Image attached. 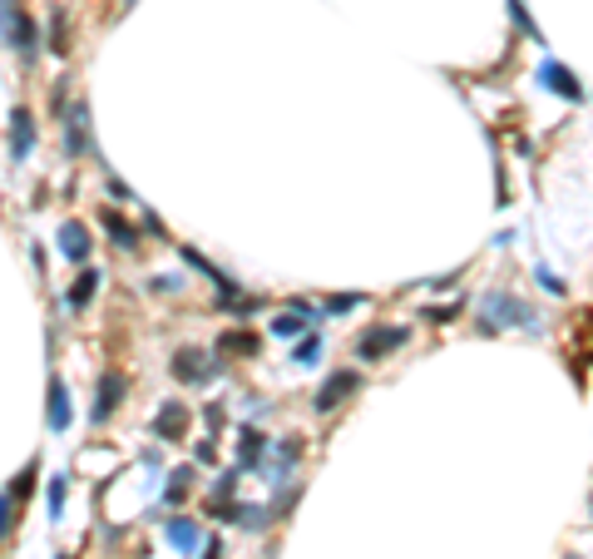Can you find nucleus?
Listing matches in <instances>:
<instances>
[{
    "mask_svg": "<svg viewBox=\"0 0 593 559\" xmlns=\"http://www.w3.org/2000/svg\"><path fill=\"white\" fill-rule=\"evenodd\" d=\"M60 134H64V159H89L95 154V134H89V104L70 99V109L60 114Z\"/></svg>",
    "mask_w": 593,
    "mask_h": 559,
    "instance_id": "obj_3",
    "label": "nucleus"
},
{
    "mask_svg": "<svg viewBox=\"0 0 593 559\" xmlns=\"http://www.w3.org/2000/svg\"><path fill=\"white\" fill-rule=\"evenodd\" d=\"M124 396H129V377L119 371V366H104V371H99V381H95V406H89L95 426H104V421L124 406Z\"/></svg>",
    "mask_w": 593,
    "mask_h": 559,
    "instance_id": "obj_5",
    "label": "nucleus"
},
{
    "mask_svg": "<svg viewBox=\"0 0 593 559\" xmlns=\"http://www.w3.org/2000/svg\"><path fill=\"white\" fill-rule=\"evenodd\" d=\"M589 505H593V500H589Z\"/></svg>",
    "mask_w": 593,
    "mask_h": 559,
    "instance_id": "obj_35",
    "label": "nucleus"
},
{
    "mask_svg": "<svg viewBox=\"0 0 593 559\" xmlns=\"http://www.w3.org/2000/svg\"><path fill=\"white\" fill-rule=\"evenodd\" d=\"M356 307H366V297H361V292H341V297H327V302H322V313H327V317L356 313Z\"/></svg>",
    "mask_w": 593,
    "mask_h": 559,
    "instance_id": "obj_24",
    "label": "nucleus"
},
{
    "mask_svg": "<svg viewBox=\"0 0 593 559\" xmlns=\"http://www.w3.org/2000/svg\"><path fill=\"white\" fill-rule=\"evenodd\" d=\"M411 342V327H396V322H376V327H366V332L356 337V356L361 362H386V356H396L401 346Z\"/></svg>",
    "mask_w": 593,
    "mask_h": 559,
    "instance_id": "obj_4",
    "label": "nucleus"
},
{
    "mask_svg": "<svg viewBox=\"0 0 593 559\" xmlns=\"http://www.w3.org/2000/svg\"><path fill=\"white\" fill-rule=\"evenodd\" d=\"M109 198H119V204H138V198L129 194V183H124V179H109Z\"/></svg>",
    "mask_w": 593,
    "mask_h": 559,
    "instance_id": "obj_30",
    "label": "nucleus"
},
{
    "mask_svg": "<svg viewBox=\"0 0 593 559\" xmlns=\"http://www.w3.org/2000/svg\"><path fill=\"white\" fill-rule=\"evenodd\" d=\"M569 559H573V555H569Z\"/></svg>",
    "mask_w": 593,
    "mask_h": 559,
    "instance_id": "obj_36",
    "label": "nucleus"
},
{
    "mask_svg": "<svg viewBox=\"0 0 593 559\" xmlns=\"http://www.w3.org/2000/svg\"><path fill=\"white\" fill-rule=\"evenodd\" d=\"M0 40H5V50H15L30 65L35 54H40V25L30 21V11H25L21 0H0Z\"/></svg>",
    "mask_w": 593,
    "mask_h": 559,
    "instance_id": "obj_2",
    "label": "nucleus"
},
{
    "mask_svg": "<svg viewBox=\"0 0 593 559\" xmlns=\"http://www.w3.org/2000/svg\"><path fill=\"white\" fill-rule=\"evenodd\" d=\"M169 371L183 381V387H208V381L222 371V362H218V356H208V352H198V346H183V352H173Z\"/></svg>",
    "mask_w": 593,
    "mask_h": 559,
    "instance_id": "obj_6",
    "label": "nucleus"
},
{
    "mask_svg": "<svg viewBox=\"0 0 593 559\" xmlns=\"http://www.w3.org/2000/svg\"><path fill=\"white\" fill-rule=\"evenodd\" d=\"M64 495H70V480H64V475H50V490H45V500H50V520L64 515Z\"/></svg>",
    "mask_w": 593,
    "mask_h": 559,
    "instance_id": "obj_25",
    "label": "nucleus"
},
{
    "mask_svg": "<svg viewBox=\"0 0 593 559\" xmlns=\"http://www.w3.org/2000/svg\"><path fill=\"white\" fill-rule=\"evenodd\" d=\"M163 535H169V545L179 549V555H193V549H203V530L193 525L188 515H169V525H163Z\"/></svg>",
    "mask_w": 593,
    "mask_h": 559,
    "instance_id": "obj_14",
    "label": "nucleus"
},
{
    "mask_svg": "<svg viewBox=\"0 0 593 559\" xmlns=\"http://www.w3.org/2000/svg\"><path fill=\"white\" fill-rule=\"evenodd\" d=\"M505 11H509V25L519 30V40H534V45H544V30H539V21L530 15V5H524V0H505Z\"/></svg>",
    "mask_w": 593,
    "mask_h": 559,
    "instance_id": "obj_18",
    "label": "nucleus"
},
{
    "mask_svg": "<svg viewBox=\"0 0 593 559\" xmlns=\"http://www.w3.org/2000/svg\"><path fill=\"white\" fill-rule=\"evenodd\" d=\"M99 223H104L109 233H114V247H119V253H134V247H138V228L129 223L124 213H114V208H104V213H99Z\"/></svg>",
    "mask_w": 593,
    "mask_h": 559,
    "instance_id": "obj_17",
    "label": "nucleus"
},
{
    "mask_svg": "<svg viewBox=\"0 0 593 559\" xmlns=\"http://www.w3.org/2000/svg\"><path fill=\"white\" fill-rule=\"evenodd\" d=\"M302 436H287V441H277V465H272V485H287V471H292L296 461H302Z\"/></svg>",
    "mask_w": 593,
    "mask_h": 559,
    "instance_id": "obj_19",
    "label": "nucleus"
},
{
    "mask_svg": "<svg viewBox=\"0 0 593 559\" xmlns=\"http://www.w3.org/2000/svg\"><path fill=\"white\" fill-rule=\"evenodd\" d=\"M238 475H243V471H222L218 480H213V500H233V490H238Z\"/></svg>",
    "mask_w": 593,
    "mask_h": 559,
    "instance_id": "obj_26",
    "label": "nucleus"
},
{
    "mask_svg": "<svg viewBox=\"0 0 593 559\" xmlns=\"http://www.w3.org/2000/svg\"><path fill=\"white\" fill-rule=\"evenodd\" d=\"M534 278H539V288L554 292V297H564V292H569V288H564V278H554L549 268H534Z\"/></svg>",
    "mask_w": 593,
    "mask_h": 559,
    "instance_id": "obj_28",
    "label": "nucleus"
},
{
    "mask_svg": "<svg viewBox=\"0 0 593 559\" xmlns=\"http://www.w3.org/2000/svg\"><path fill=\"white\" fill-rule=\"evenodd\" d=\"M361 391V371H331L327 381H322V391H317V416H331V411L341 406V401H351Z\"/></svg>",
    "mask_w": 593,
    "mask_h": 559,
    "instance_id": "obj_8",
    "label": "nucleus"
},
{
    "mask_svg": "<svg viewBox=\"0 0 593 559\" xmlns=\"http://www.w3.org/2000/svg\"><path fill=\"white\" fill-rule=\"evenodd\" d=\"M292 362H302V366H317L322 362V337L317 332H307L302 342L292 346Z\"/></svg>",
    "mask_w": 593,
    "mask_h": 559,
    "instance_id": "obj_23",
    "label": "nucleus"
},
{
    "mask_svg": "<svg viewBox=\"0 0 593 559\" xmlns=\"http://www.w3.org/2000/svg\"><path fill=\"white\" fill-rule=\"evenodd\" d=\"M124 5H134V0H124Z\"/></svg>",
    "mask_w": 593,
    "mask_h": 559,
    "instance_id": "obj_34",
    "label": "nucleus"
},
{
    "mask_svg": "<svg viewBox=\"0 0 593 559\" xmlns=\"http://www.w3.org/2000/svg\"><path fill=\"white\" fill-rule=\"evenodd\" d=\"M188 490H193V465H179V471L169 475V490H163V500H169V505H179V500H188Z\"/></svg>",
    "mask_w": 593,
    "mask_h": 559,
    "instance_id": "obj_22",
    "label": "nucleus"
},
{
    "mask_svg": "<svg viewBox=\"0 0 593 559\" xmlns=\"http://www.w3.org/2000/svg\"><path fill=\"white\" fill-rule=\"evenodd\" d=\"M539 85L549 89V95L569 99V104H579V99H583V85H579V75H573L569 65H559V60H544V65H539Z\"/></svg>",
    "mask_w": 593,
    "mask_h": 559,
    "instance_id": "obj_9",
    "label": "nucleus"
},
{
    "mask_svg": "<svg viewBox=\"0 0 593 559\" xmlns=\"http://www.w3.org/2000/svg\"><path fill=\"white\" fill-rule=\"evenodd\" d=\"M193 461H198V465H213V461H218V446H213V441H198V446H193Z\"/></svg>",
    "mask_w": 593,
    "mask_h": 559,
    "instance_id": "obj_29",
    "label": "nucleus"
},
{
    "mask_svg": "<svg viewBox=\"0 0 593 559\" xmlns=\"http://www.w3.org/2000/svg\"><path fill=\"white\" fill-rule=\"evenodd\" d=\"M45 50L50 54H70V21H64V11H50V25H45Z\"/></svg>",
    "mask_w": 593,
    "mask_h": 559,
    "instance_id": "obj_20",
    "label": "nucleus"
},
{
    "mask_svg": "<svg viewBox=\"0 0 593 559\" xmlns=\"http://www.w3.org/2000/svg\"><path fill=\"white\" fill-rule=\"evenodd\" d=\"M54 247H60L64 263H79V268H85L89 253H95V238H89V228L79 223V218H64L60 233H54Z\"/></svg>",
    "mask_w": 593,
    "mask_h": 559,
    "instance_id": "obj_7",
    "label": "nucleus"
},
{
    "mask_svg": "<svg viewBox=\"0 0 593 559\" xmlns=\"http://www.w3.org/2000/svg\"><path fill=\"white\" fill-rule=\"evenodd\" d=\"M30 154H35V114L11 109V163H25Z\"/></svg>",
    "mask_w": 593,
    "mask_h": 559,
    "instance_id": "obj_11",
    "label": "nucleus"
},
{
    "mask_svg": "<svg viewBox=\"0 0 593 559\" xmlns=\"http://www.w3.org/2000/svg\"><path fill=\"white\" fill-rule=\"evenodd\" d=\"M15 520H21V495H15V485H5V490H0V545L11 539Z\"/></svg>",
    "mask_w": 593,
    "mask_h": 559,
    "instance_id": "obj_21",
    "label": "nucleus"
},
{
    "mask_svg": "<svg viewBox=\"0 0 593 559\" xmlns=\"http://www.w3.org/2000/svg\"><path fill=\"white\" fill-rule=\"evenodd\" d=\"M173 288H183V278H154L148 282V292H173Z\"/></svg>",
    "mask_w": 593,
    "mask_h": 559,
    "instance_id": "obj_32",
    "label": "nucleus"
},
{
    "mask_svg": "<svg viewBox=\"0 0 593 559\" xmlns=\"http://www.w3.org/2000/svg\"><path fill=\"white\" fill-rule=\"evenodd\" d=\"M425 322H435V327H445V322H455V317H460V302H450V307H425Z\"/></svg>",
    "mask_w": 593,
    "mask_h": 559,
    "instance_id": "obj_27",
    "label": "nucleus"
},
{
    "mask_svg": "<svg viewBox=\"0 0 593 559\" xmlns=\"http://www.w3.org/2000/svg\"><path fill=\"white\" fill-rule=\"evenodd\" d=\"M203 421H208V426L218 430V426H222V406H208V411H203Z\"/></svg>",
    "mask_w": 593,
    "mask_h": 559,
    "instance_id": "obj_33",
    "label": "nucleus"
},
{
    "mask_svg": "<svg viewBox=\"0 0 593 559\" xmlns=\"http://www.w3.org/2000/svg\"><path fill=\"white\" fill-rule=\"evenodd\" d=\"M183 430H188V406L183 401H163L154 411V436L159 441H183Z\"/></svg>",
    "mask_w": 593,
    "mask_h": 559,
    "instance_id": "obj_12",
    "label": "nucleus"
},
{
    "mask_svg": "<svg viewBox=\"0 0 593 559\" xmlns=\"http://www.w3.org/2000/svg\"><path fill=\"white\" fill-rule=\"evenodd\" d=\"M74 426V406H70V387H64L60 377L50 381V401H45V430L50 436H64V430Z\"/></svg>",
    "mask_w": 593,
    "mask_h": 559,
    "instance_id": "obj_10",
    "label": "nucleus"
},
{
    "mask_svg": "<svg viewBox=\"0 0 593 559\" xmlns=\"http://www.w3.org/2000/svg\"><path fill=\"white\" fill-rule=\"evenodd\" d=\"M267 446H272V441H267L263 430H253V426L238 430V471H253V465H263Z\"/></svg>",
    "mask_w": 593,
    "mask_h": 559,
    "instance_id": "obj_15",
    "label": "nucleus"
},
{
    "mask_svg": "<svg viewBox=\"0 0 593 559\" xmlns=\"http://www.w3.org/2000/svg\"><path fill=\"white\" fill-rule=\"evenodd\" d=\"M99 282H104V272H99V268H79V278H74V282H70V292H64V307H70V313L79 317V313L89 307V302H95Z\"/></svg>",
    "mask_w": 593,
    "mask_h": 559,
    "instance_id": "obj_13",
    "label": "nucleus"
},
{
    "mask_svg": "<svg viewBox=\"0 0 593 559\" xmlns=\"http://www.w3.org/2000/svg\"><path fill=\"white\" fill-rule=\"evenodd\" d=\"M228 549H222V539H203V555L198 559H222Z\"/></svg>",
    "mask_w": 593,
    "mask_h": 559,
    "instance_id": "obj_31",
    "label": "nucleus"
},
{
    "mask_svg": "<svg viewBox=\"0 0 593 559\" xmlns=\"http://www.w3.org/2000/svg\"><path fill=\"white\" fill-rule=\"evenodd\" d=\"M257 352H263V337H257V332L233 327V332L218 337V356H257Z\"/></svg>",
    "mask_w": 593,
    "mask_h": 559,
    "instance_id": "obj_16",
    "label": "nucleus"
},
{
    "mask_svg": "<svg viewBox=\"0 0 593 559\" xmlns=\"http://www.w3.org/2000/svg\"><path fill=\"white\" fill-rule=\"evenodd\" d=\"M509 327H524V332H539V313H534L524 297L495 288L480 297V332H509Z\"/></svg>",
    "mask_w": 593,
    "mask_h": 559,
    "instance_id": "obj_1",
    "label": "nucleus"
}]
</instances>
